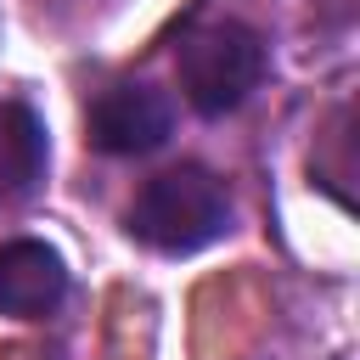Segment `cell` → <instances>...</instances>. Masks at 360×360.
Returning <instances> with one entry per match:
<instances>
[{
	"instance_id": "cell-3",
	"label": "cell",
	"mask_w": 360,
	"mask_h": 360,
	"mask_svg": "<svg viewBox=\"0 0 360 360\" xmlns=\"http://www.w3.org/2000/svg\"><path fill=\"white\" fill-rule=\"evenodd\" d=\"M174 129V101L152 84H112L90 107V141L112 158H141L158 152Z\"/></svg>"
},
{
	"instance_id": "cell-1",
	"label": "cell",
	"mask_w": 360,
	"mask_h": 360,
	"mask_svg": "<svg viewBox=\"0 0 360 360\" xmlns=\"http://www.w3.org/2000/svg\"><path fill=\"white\" fill-rule=\"evenodd\" d=\"M231 231V191L197 163L152 174L129 202V236L158 253H197Z\"/></svg>"
},
{
	"instance_id": "cell-5",
	"label": "cell",
	"mask_w": 360,
	"mask_h": 360,
	"mask_svg": "<svg viewBox=\"0 0 360 360\" xmlns=\"http://www.w3.org/2000/svg\"><path fill=\"white\" fill-rule=\"evenodd\" d=\"M45 180V124L22 101H0V208Z\"/></svg>"
},
{
	"instance_id": "cell-4",
	"label": "cell",
	"mask_w": 360,
	"mask_h": 360,
	"mask_svg": "<svg viewBox=\"0 0 360 360\" xmlns=\"http://www.w3.org/2000/svg\"><path fill=\"white\" fill-rule=\"evenodd\" d=\"M62 298H68V264L51 242H39V236L0 242V315L45 321Z\"/></svg>"
},
{
	"instance_id": "cell-2",
	"label": "cell",
	"mask_w": 360,
	"mask_h": 360,
	"mask_svg": "<svg viewBox=\"0 0 360 360\" xmlns=\"http://www.w3.org/2000/svg\"><path fill=\"white\" fill-rule=\"evenodd\" d=\"M264 79V39L248 22H208L180 45V90L202 118L236 112Z\"/></svg>"
}]
</instances>
